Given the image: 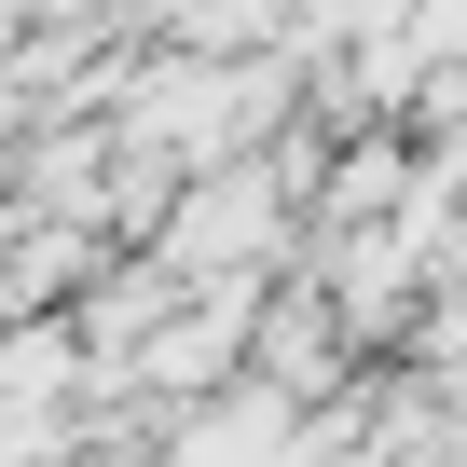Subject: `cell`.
Returning <instances> with one entry per match:
<instances>
[{
	"instance_id": "7a4b0ae2",
	"label": "cell",
	"mask_w": 467,
	"mask_h": 467,
	"mask_svg": "<svg viewBox=\"0 0 467 467\" xmlns=\"http://www.w3.org/2000/svg\"><path fill=\"white\" fill-rule=\"evenodd\" d=\"M399 358H426L440 385H467V275H440V289H426V317H412V344H399Z\"/></svg>"
},
{
	"instance_id": "6da1fadb",
	"label": "cell",
	"mask_w": 467,
	"mask_h": 467,
	"mask_svg": "<svg viewBox=\"0 0 467 467\" xmlns=\"http://www.w3.org/2000/svg\"><path fill=\"white\" fill-rule=\"evenodd\" d=\"M248 371H275L289 399H344V385L371 371V344L344 330V303H330L317 262H289V275L262 289V344H248Z\"/></svg>"
},
{
	"instance_id": "3957f363",
	"label": "cell",
	"mask_w": 467,
	"mask_h": 467,
	"mask_svg": "<svg viewBox=\"0 0 467 467\" xmlns=\"http://www.w3.org/2000/svg\"><path fill=\"white\" fill-rule=\"evenodd\" d=\"M83 467H179V453H165V426H110V440H83Z\"/></svg>"
}]
</instances>
